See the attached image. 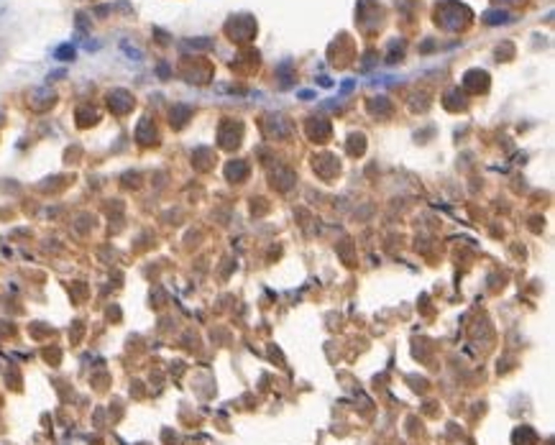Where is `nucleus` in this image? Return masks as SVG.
Returning <instances> with one entry per match:
<instances>
[{
    "label": "nucleus",
    "instance_id": "obj_1",
    "mask_svg": "<svg viewBox=\"0 0 555 445\" xmlns=\"http://www.w3.org/2000/svg\"><path fill=\"white\" fill-rule=\"evenodd\" d=\"M72 56H74V49L69 46V44H67V46H59L56 49V59H62V62H69Z\"/></svg>",
    "mask_w": 555,
    "mask_h": 445
}]
</instances>
